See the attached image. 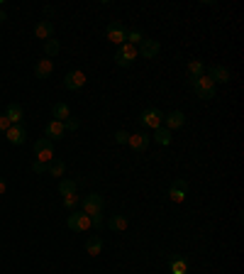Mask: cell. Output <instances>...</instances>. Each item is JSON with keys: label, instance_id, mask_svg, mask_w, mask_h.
<instances>
[{"label": "cell", "instance_id": "6da1fadb", "mask_svg": "<svg viewBox=\"0 0 244 274\" xmlns=\"http://www.w3.org/2000/svg\"><path fill=\"white\" fill-rule=\"evenodd\" d=\"M190 86H193V91L198 93L200 100H210V98H215V83H213V79H210L208 74H203L200 79H190Z\"/></svg>", "mask_w": 244, "mask_h": 274}, {"label": "cell", "instance_id": "7a4b0ae2", "mask_svg": "<svg viewBox=\"0 0 244 274\" xmlns=\"http://www.w3.org/2000/svg\"><path fill=\"white\" fill-rule=\"evenodd\" d=\"M34 152H37V162L49 164V162L54 159V145H52V140H47V137H42V140L34 142Z\"/></svg>", "mask_w": 244, "mask_h": 274}, {"label": "cell", "instance_id": "3957f363", "mask_svg": "<svg viewBox=\"0 0 244 274\" xmlns=\"http://www.w3.org/2000/svg\"><path fill=\"white\" fill-rule=\"evenodd\" d=\"M139 123L144 125V127H151V130H156V127H161L164 123V113L159 108H147L142 110V115H139Z\"/></svg>", "mask_w": 244, "mask_h": 274}, {"label": "cell", "instance_id": "277c9868", "mask_svg": "<svg viewBox=\"0 0 244 274\" xmlns=\"http://www.w3.org/2000/svg\"><path fill=\"white\" fill-rule=\"evenodd\" d=\"M137 56H139L137 47H132V44L125 42V44H120V49H117V54H115V61H117V66H130Z\"/></svg>", "mask_w": 244, "mask_h": 274}, {"label": "cell", "instance_id": "5b68a950", "mask_svg": "<svg viewBox=\"0 0 244 274\" xmlns=\"http://www.w3.org/2000/svg\"><path fill=\"white\" fill-rule=\"evenodd\" d=\"M66 225L71 230H78V233H86V230H91V216L88 213H71L66 220Z\"/></svg>", "mask_w": 244, "mask_h": 274}, {"label": "cell", "instance_id": "8992f818", "mask_svg": "<svg viewBox=\"0 0 244 274\" xmlns=\"http://www.w3.org/2000/svg\"><path fill=\"white\" fill-rule=\"evenodd\" d=\"M103 196L100 193H88L86 198H83V213H88V216H95V213H103Z\"/></svg>", "mask_w": 244, "mask_h": 274}, {"label": "cell", "instance_id": "52a82bcc", "mask_svg": "<svg viewBox=\"0 0 244 274\" xmlns=\"http://www.w3.org/2000/svg\"><path fill=\"white\" fill-rule=\"evenodd\" d=\"M186 189H188V181L186 179H176L174 184H171V189H169V198L174 201V203H183L186 201Z\"/></svg>", "mask_w": 244, "mask_h": 274}, {"label": "cell", "instance_id": "ba28073f", "mask_svg": "<svg viewBox=\"0 0 244 274\" xmlns=\"http://www.w3.org/2000/svg\"><path fill=\"white\" fill-rule=\"evenodd\" d=\"M159 49H161V44L156 40H149V37H144V42L137 47L139 56H144V59H154V56L159 54Z\"/></svg>", "mask_w": 244, "mask_h": 274}, {"label": "cell", "instance_id": "9c48e42d", "mask_svg": "<svg viewBox=\"0 0 244 274\" xmlns=\"http://www.w3.org/2000/svg\"><path fill=\"white\" fill-rule=\"evenodd\" d=\"M164 127L166 130H178V127H183L186 125V113L183 110H171L169 115H164Z\"/></svg>", "mask_w": 244, "mask_h": 274}, {"label": "cell", "instance_id": "30bf717a", "mask_svg": "<svg viewBox=\"0 0 244 274\" xmlns=\"http://www.w3.org/2000/svg\"><path fill=\"white\" fill-rule=\"evenodd\" d=\"M64 86H66L68 91H78V88H83L86 86V74L83 71H68L66 79H64Z\"/></svg>", "mask_w": 244, "mask_h": 274}, {"label": "cell", "instance_id": "8fae6325", "mask_svg": "<svg viewBox=\"0 0 244 274\" xmlns=\"http://www.w3.org/2000/svg\"><path fill=\"white\" fill-rule=\"evenodd\" d=\"M5 137H8L10 145H17V147H20V145L27 142V130H25L22 125H10V130L5 132Z\"/></svg>", "mask_w": 244, "mask_h": 274}, {"label": "cell", "instance_id": "7c38bea8", "mask_svg": "<svg viewBox=\"0 0 244 274\" xmlns=\"http://www.w3.org/2000/svg\"><path fill=\"white\" fill-rule=\"evenodd\" d=\"M108 40L112 42V44H125V40H127V29L122 27L120 22H110L108 25Z\"/></svg>", "mask_w": 244, "mask_h": 274}, {"label": "cell", "instance_id": "4fadbf2b", "mask_svg": "<svg viewBox=\"0 0 244 274\" xmlns=\"http://www.w3.org/2000/svg\"><path fill=\"white\" fill-rule=\"evenodd\" d=\"M149 142H151V137L147 132H135V135H130V140H127V145L135 152H144L149 147Z\"/></svg>", "mask_w": 244, "mask_h": 274}, {"label": "cell", "instance_id": "5bb4252c", "mask_svg": "<svg viewBox=\"0 0 244 274\" xmlns=\"http://www.w3.org/2000/svg\"><path fill=\"white\" fill-rule=\"evenodd\" d=\"M34 37L37 40H52L54 37V22H49V20H42V22H37L34 25Z\"/></svg>", "mask_w": 244, "mask_h": 274}, {"label": "cell", "instance_id": "9a60e30c", "mask_svg": "<svg viewBox=\"0 0 244 274\" xmlns=\"http://www.w3.org/2000/svg\"><path fill=\"white\" fill-rule=\"evenodd\" d=\"M8 120H10V125H20L22 123V118H25V110H22V106L20 103H10L8 108H5V113H3Z\"/></svg>", "mask_w": 244, "mask_h": 274}, {"label": "cell", "instance_id": "2e32d148", "mask_svg": "<svg viewBox=\"0 0 244 274\" xmlns=\"http://www.w3.org/2000/svg\"><path fill=\"white\" fill-rule=\"evenodd\" d=\"M52 74H54V61L52 59H39L34 64V76L37 79H49Z\"/></svg>", "mask_w": 244, "mask_h": 274}, {"label": "cell", "instance_id": "e0dca14e", "mask_svg": "<svg viewBox=\"0 0 244 274\" xmlns=\"http://www.w3.org/2000/svg\"><path fill=\"white\" fill-rule=\"evenodd\" d=\"M213 83H230L232 79V71L227 66H210V74H208Z\"/></svg>", "mask_w": 244, "mask_h": 274}, {"label": "cell", "instance_id": "ac0fdd59", "mask_svg": "<svg viewBox=\"0 0 244 274\" xmlns=\"http://www.w3.org/2000/svg\"><path fill=\"white\" fill-rule=\"evenodd\" d=\"M64 132H66V130H64V123H59V120H52V123L44 127V137H47V140H61Z\"/></svg>", "mask_w": 244, "mask_h": 274}, {"label": "cell", "instance_id": "d6986e66", "mask_svg": "<svg viewBox=\"0 0 244 274\" xmlns=\"http://www.w3.org/2000/svg\"><path fill=\"white\" fill-rule=\"evenodd\" d=\"M86 252L93 255V257H98V255L103 252V240H100L98 235H91V237L86 240Z\"/></svg>", "mask_w": 244, "mask_h": 274}, {"label": "cell", "instance_id": "ffe728a7", "mask_svg": "<svg viewBox=\"0 0 244 274\" xmlns=\"http://www.w3.org/2000/svg\"><path fill=\"white\" fill-rule=\"evenodd\" d=\"M108 228L115 230V233H125V230H127V216H122V213L112 216V218L108 220Z\"/></svg>", "mask_w": 244, "mask_h": 274}, {"label": "cell", "instance_id": "44dd1931", "mask_svg": "<svg viewBox=\"0 0 244 274\" xmlns=\"http://www.w3.org/2000/svg\"><path fill=\"white\" fill-rule=\"evenodd\" d=\"M52 115H54V120L59 123H64L71 118V108H68L66 103H54V108H52Z\"/></svg>", "mask_w": 244, "mask_h": 274}, {"label": "cell", "instance_id": "7402d4cb", "mask_svg": "<svg viewBox=\"0 0 244 274\" xmlns=\"http://www.w3.org/2000/svg\"><path fill=\"white\" fill-rule=\"evenodd\" d=\"M154 142L161 145V147L171 145V130H166V127H156V130H154Z\"/></svg>", "mask_w": 244, "mask_h": 274}, {"label": "cell", "instance_id": "603a6c76", "mask_svg": "<svg viewBox=\"0 0 244 274\" xmlns=\"http://www.w3.org/2000/svg\"><path fill=\"white\" fill-rule=\"evenodd\" d=\"M205 74V64L200 61V59H193V61H188V76L190 79H200Z\"/></svg>", "mask_w": 244, "mask_h": 274}, {"label": "cell", "instance_id": "cb8c5ba5", "mask_svg": "<svg viewBox=\"0 0 244 274\" xmlns=\"http://www.w3.org/2000/svg\"><path fill=\"white\" fill-rule=\"evenodd\" d=\"M169 267H171V274H188V267H186V260L183 257H171L169 260Z\"/></svg>", "mask_w": 244, "mask_h": 274}, {"label": "cell", "instance_id": "d4e9b609", "mask_svg": "<svg viewBox=\"0 0 244 274\" xmlns=\"http://www.w3.org/2000/svg\"><path fill=\"white\" fill-rule=\"evenodd\" d=\"M47 172H49L52 177H64V172H66V164H64L61 159H52V162L47 164Z\"/></svg>", "mask_w": 244, "mask_h": 274}, {"label": "cell", "instance_id": "484cf974", "mask_svg": "<svg viewBox=\"0 0 244 274\" xmlns=\"http://www.w3.org/2000/svg\"><path fill=\"white\" fill-rule=\"evenodd\" d=\"M59 193H61V196H71V193H76V181H71V179H61V181H59Z\"/></svg>", "mask_w": 244, "mask_h": 274}, {"label": "cell", "instance_id": "4316f807", "mask_svg": "<svg viewBox=\"0 0 244 274\" xmlns=\"http://www.w3.org/2000/svg\"><path fill=\"white\" fill-rule=\"evenodd\" d=\"M59 52H61V44H59V40L52 37V40L44 42V54H47V56H56Z\"/></svg>", "mask_w": 244, "mask_h": 274}, {"label": "cell", "instance_id": "83f0119b", "mask_svg": "<svg viewBox=\"0 0 244 274\" xmlns=\"http://www.w3.org/2000/svg\"><path fill=\"white\" fill-rule=\"evenodd\" d=\"M127 44H132V47H137V44H142V42H144V32H142V29H130V32H127Z\"/></svg>", "mask_w": 244, "mask_h": 274}, {"label": "cell", "instance_id": "f1b7e54d", "mask_svg": "<svg viewBox=\"0 0 244 274\" xmlns=\"http://www.w3.org/2000/svg\"><path fill=\"white\" fill-rule=\"evenodd\" d=\"M115 142H117V145H127V140H130V132H125V130H117V132H115Z\"/></svg>", "mask_w": 244, "mask_h": 274}, {"label": "cell", "instance_id": "f546056e", "mask_svg": "<svg viewBox=\"0 0 244 274\" xmlns=\"http://www.w3.org/2000/svg\"><path fill=\"white\" fill-rule=\"evenodd\" d=\"M76 203H78V196H76V193H71V196H64V208H68V211H71V208H73Z\"/></svg>", "mask_w": 244, "mask_h": 274}, {"label": "cell", "instance_id": "4dcf8cb0", "mask_svg": "<svg viewBox=\"0 0 244 274\" xmlns=\"http://www.w3.org/2000/svg\"><path fill=\"white\" fill-rule=\"evenodd\" d=\"M78 125H81V123H78V120L71 115L68 120H64V130H71V132H73V130H78Z\"/></svg>", "mask_w": 244, "mask_h": 274}, {"label": "cell", "instance_id": "1f68e13d", "mask_svg": "<svg viewBox=\"0 0 244 274\" xmlns=\"http://www.w3.org/2000/svg\"><path fill=\"white\" fill-rule=\"evenodd\" d=\"M32 172H34V174H44V172H47V164L34 159V162H32Z\"/></svg>", "mask_w": 244, "mask_h": 274}, {"label": "cell", "instance_id": "d6a6232c", "mask_svg": "<svg viewBox=\"0 0 244 274\" xmlns=\"http://www.w3.org/2000/svg\"><path fill=\"white\" fill-rule=\"evenodd\" d=\"M91 228H103V216L100 213L91 216Z\"/></svg>", "mask_w": 244, "mask_h": 274}, {"label": "cell", "instance_id": "836d02e7", "mask_svg": "<svg viewBox=\"0 0 244 274\" xmlns=\"http://www.w3.org/2000/svg\"><path fill=\"white\" fill-rule=\"evenodd\" d=\"M10 130V120L5 115H0V132H8Z\"/></svg>", "mask_w": 244, "mask_h": 274}, {"label": "cell", "instance_id": "e575fe53", "mask_svg": "<svg viewBox=\"0 0 244 274\" xmlns=\"http://www.w3.org/2000/svg\"><path fill=\"white\" fill-rule=\"evenodd\" d=\"M5 191H8V184H5V179L0 177V196H3Z\"/></svg>", "mask_w": 244, "mask_h": 274}, {"label": "cell", "instance_id": "d590c367", "mask_svg": "<svg viewBox=\"0 0 244 274\" xmlns=\"http://www.w3.org/2000/svg\"><path fill=\"white\" fill-rule=\"evenodd\" d=\"M5 20H8V15H5L3 10H0V22H5Z\"/></svg>", "mask_w": 244, "mask_h": 274}]
</instances>
